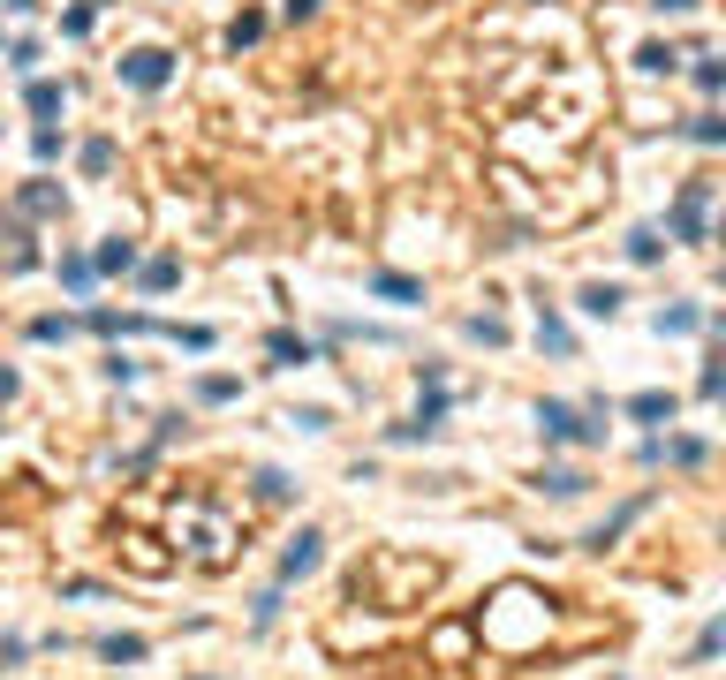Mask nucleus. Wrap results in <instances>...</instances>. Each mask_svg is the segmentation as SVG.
I'll return each instance as SVG.
<instances>
[{"label":"nucleus","instance_id":"nucleus-37","mask_svg":"<svg viewBox=\"0 0 726 680\" xmlns=\"http://www.w3.org/2000/svg\"><path fill=\"white\" fill-rule=\"evenodd\" d=\"M318 8H326V0H280V16H288V23H303V16H318Z\"/></svg>","mask_w":726,"mask_h":680},{"label":"nucleus","instance_id":"nucleus-39","mask_svg":"<svg viewBox=\"0 0 726 680\" xmlns=\"http://www.w3.org/2000/svg\"><path fill=\"white\" fill-rule=\"evenodd\" d=\"M8 8H16V16H38V0H8Z\"/></svg>","mask_w":726,"mask_h":680},{"label":"nucleus","instance_id":"nucleus-25","mask_svg":"<svg viewBox=\"0 0 726 680\" xmlns=\"http://www.w3.org/2000/svg\"><path fill=\"white\" fill-rule=\"evenodd\" d=\"M658 250H666L658 227H628V257H636V265H658Z\"/></svg>","mask_w":726,"mask_h":680},{"label":"nucleus","instance_id":"nucleus-38","mask_svg":"<svg viewBox=\"0 0 726 680\" xmlns=\"http://www.w3.org/2000/svg\"><path fill=\"white\" fill-rule=\"evenodd\" d=\"M651 8H658V16H689L696 0H651Z\"/></svg>","mask_w":726,"mask_h":680},{"label":"nucleus","instance_id":"nucleus-29","mask_svg":"<svg viewBox=\"0 0 726 680\" xmlns=\"http://www.w3.org/2000/svg\"><path fill=\"white\" fill-rule=\"evenodd\" d=\"M636 61H643V68H651V76H674V68H681V53H674V46H643V53H636Z\"/></svg>","mask_w":726,"mask_h":680},{"label":"nucleus","instance_id":"nucleus-12","mask_svg":"<svg viewBox=\"0 0 726 680\" xmlns=\"http://www.w3.org/2000/svg\"><path fill=\"white\" fill-rule=\"evenodd\" d=\"M575 303H583V318H621L628 295L613 288V280H583V295H575Z\"/></svg>","mask_w":726,"mask_h":680},{"label":"nucleus","instance_id":"nucleus-9","mask_svg":"<svg viewBox=\"0 0 726 680\" xmlns=\"http://www.w3.org/2000/svg\"><path fill=\"white\" fill-rule=\"evenodd\" d=\"M16 204H23V212H31V220H61V212H69V197H61V182H23V189H16Z\"/></svg>","mask_w":726,"mask_h":680},{"label":"nucleus","instance_id":"nucleus-2","mask_svg":"<svg viewBox=\"0 0 726 680\" xmlns=\"http://www.w3.org/2000/svg\"><path fill=\"white\" fill-rule=\"evenodd\" d=\"M605 393H590L583 408L575 401H537V431H545V446H598L605 439Z\"/></svg>","mask_w":726,"mask_h":680},{"label":"nucleus","instance_id":"nucleus-35","mask_svg":"<svg viewBox=\"0 0 726 680\" xmlns=\"http://www.w3.org/2000/svg\"><path fill=\"white\" fill-rule=\"evenodd\" d=\"M469 340H484V348H500V340H507V325H500V318H469Z\"/></svg>","mask_w":726,"mask_h":680},{"label":"nucleus","instance_id":"nucleus-4","mask_svg":"<svg viewBox=\"0 0 726 680\" xmlns=\"http://www.w3.org/2000/svg\"><path fill=\"white\" fill-rule=\"evenodd\" d=\"M121 84H129V91H144V99H152V91H167V84H174V53H159V46L121 53Z\"/></svg>","mask_w":726,"mask_h":680},{"label":"nucleus","instance_id":"nucleus-24","mask_svg":"<svg viewBox=\"0 0 726 680\" xmlns=\"http://www.w3.org/2000/svg\"><path fill=\"white\" fill-rule=\"evenodd\" d=\"M31 159H38V167L61 159V129H53V121H38V129H31Z\"/></svg>","mask_w":726,"mask_h":680},{"label":"nucleus","instance_id":"nucleus-36","mask_svg":"<svg viewBox=\"0 0 726 680\" xmlns=\"http://www.w3.org/2000/svg\"><path fill=\"white\" fill-rule=\"evenodd\" d=\"M250 612H258V628H273V620H280V590H258V605H250Z\"/></svg>","mask_w":726,"mask_h":680},{"label":"nucleus","instance_id":"nucleus-11","mask_svg":"<svg viewBox=\"0 0 726 680\" xmlns=\"http://www.w3.org/2000/svg\"><path fill=\"white\" fill-rule=\"evenodd\" d=\"M363 295H379V303H424V280H409V272H371Z\"/></svg>","mask_w":726,"mask_h":680},{"label":"nucleus","instance_id":"nucleus-10","mask_svg":"<svg viewBox=\"0 0 726 680\" xmlns=\"http://www.w3.org/2000/svg\"><path fill=\"white\" fill-rule=\"evenodd\" d=\"M636 514H651V492H636V499H628V507H621V514H605V522H598V529H590V537H583V544H590V552H605V544H621V529H628V522H636Z\"/></svg>","mask_w":726,"mask_h":680},{"label":"nucleus","instance_id":"nucleus-17","mask_svg":"<svg viewBox=\"0 0 726 680\" xmlns=\"http://www.w3.org/2000/svg\"><path fill=\"white\" fill-rule=\"evenodd\" d=\"M704 454H711V446L689 439V431H681V439H658V461H674V469H704Z\"/></svg>","mask_w":726,"mask_h":680},{"label":"nucleus","instance_id":"nucleus-27","mask_svg":"<svg viewBox=\"0 0 726 680\" xmlns=\"http://www.w3.org/2000/svg\"><path fill=\"white\" fill-rule=\"evenodd\" d=\"M91 23H99V0H76L69 16H61V31H69V38H91Z\"/></svg>","mask_w":726,"mask_h":680},{"label":"nucleus","instance_id":"nucleus-1","mask_svg":"<svg viewBox=\"0 0 726 680\" xmlns=\"http://www.w3.org/2000/svg\"><path fill=\"white\" fill-rule=\"evenodd\" d=\"M371 590V605L401 612V605H424V597L439 590V560H424V552H394V544H379L371 560L356 567V597Z\"/></svg>","mask_w":726,"mask_h":680},{"label":"nucleus","instance_id":"nucleus-20","mask_svg":"<svg viewBox=\"0 0 726 680\" xmlns=\"http://www.w3.org/2000/svg\"><path fill=\"white\" fill-rule=\"evenodd\" d=\"M144 650H152L144 635H106V643H99V658H106V665H137Z\"/></svg>","mask_w":726,"mask_h":680},{"label":"nucleus","instance_id":"nucleus-8","mask_svg":"<svg viewBox=\"0 0 726 680\" xmlns=\"http://www.w3.org/2000/svg\"><path fill=\"white\" fill-rule=\"evenodd\" d=\"M265 356H273V371H303V363H318V340H303V333H273V340H265Z\"/></svg>","mask_w":726,"mask_h":680},{"label":"nucleus","instance_id":"nucleus-18","mask_svg":"<svg viewBox=\"0 0 726 680\" xmlns=\"http://www.w3.org/2000/svg\"><path fill=\"white\" fill-rule=\"evenodd\" d=\"M23 106H31L38 121H53L61 114V84H53V76H31V84H23Z\"/></svg>","mask_w":726,"mask_h":680},{"label":"nucleus","instance_id":"nucleus-3","mask_svg":"<svg viewBox=\"0 0 726 680\" xmlns=\"http://www.w3.org/2000/svg\"><path fill=\"white\" fill-rule=\"evenodd\" d=\"M666 235L674 242H711V182H689L666 212Z\"/></svg>","mask_w":726,"mask_h":680},{"label":"nucleus","instance_id":"nucleus-33","mask_svg":"<svg viewBox=\"0 0 726 680\" xmlns=\"http://www.w3.org/2000/svg\"><path fill=\"white\" fill-rule=\"evenodd\" d=\"M696 393H704V401H719V393H726V363H704V371H696Z\"/></svg>","mask_w":726,"mask_h":680},{"label":"nucleus","instance_id":"nucleus-22","mask_svg":"<svg viewBox=\"0 0 726 680\" xmlns=\"http://www.w3.org/2000/svg\"><path fill=\"white\" fill-rule=\"evenodd\" d=\"M681 136H689V144H704V152H719V144H726V121H719V114H689V129H681Z\"/></svg>","mask_w":726,"mask_h":680},{"label":"nucleus","instance_id":"nucleus-21","mask_svg":"<svg viewBox=\"0 0 726 680\" xmlns=\"http://www.w3.org/2000/svg\"><path fill=\"white\" fill-rule=\"evenodd\" d=\"M235 393H242V378H227V371H205V378H197V401H205V408L235 401Z\"/></svg>","mask_w":726,"mask_h":680},{"label":"nucleus","instance_id":"nucleus-15","mask_svg":"<svg viewBox=\"0 0 726 680\" xmlns=\"http://www.w3.org/2000/svg\"><path fill=\"white\" fill-rule=\"evenodd\" d=\"M61 288H69V295H91V288H99V272H91L84 250H61Z\"/></svg>","mask_w":726,"mask_h":680},{"label":"nucleus","instance_id":"nucleus-5","mask_svg":"<svg viewBox=\"0 0 726 680\" xmlns=\"http://www.w3.org/2000/svg\"><path fill=\"white\" fill-rule=\"evenodd\" d=\"M318 567H326V537H318V529H295L288 552H280V582H303V575H318Z\"/></svg>","mask_w":726,"mask_h":680},{"label":"nucleus","instance_id":"nucleus-26","mask_svg":"<svg viewBox=\"0 0 726 680\" xmlns=\"http://www.w3.org/2000/svg\"><path fill=\"white\" fill-rule=\"evenodd\" d=\"M159 333H167V340H182L190 356H205V348H212V325H159Z\"/></svg>","mask_w":726,"mask_h":680},{"label":"nucleus","instance_id":"nucleus-13","mask_svg":"<svg viewBox=\"0 0 726 680\" xmlns=\"http://www.w3.org/2000/svg\"><path fill=\"white\" fill-rule=\"evenodd\" d=\"M91 272H137V242H129V235H106L99 250H91Z\"/></svg>","mask_w":726,"mask_h":680},{"label":"nucleus","instance_id":"nucleus-31","mask_svg":"<svg viewBox=\"0 0 726 680\" xmlns=\"http://www.w3.org/2000/svg\"><path fill=\"white\" fill-rule=\"evenodd\" d=\"M8 68H16V76H38V38H16V46H8Z\"/></svg>","mask_w":726,"mask_h":680},{"label":"nucleus","instance_id":"nucleus-28","mask_svg":"<svg viewBox=\"0 0 726 680\" xmlns=\"http://www.w3.org/2000/svg\"><path fill=\"white\" fill-rule=\"evenodd\" d=\"M84 174H114V136H91L84 144Z\"/></svg>","mask_w":726,"mask_h":680},{"label":"nucleus","instance_id":"nucleus-32","mask_svg":"<svg viewBox=\"0 0 726 680\" xmlns=\"http://www.w3.org/2000/svg\"><path fill=\"white\" fill-rule=\"evenodd\" d=\"M696 91H704V99H719V91H726V68H719V61H696Z\"/></svg>","mask_w":726,"mask_h":680},{"label":"nucleus","instance_id":"nucleus-6","mask_svg":"<svg viewBox=\"0 0 726 680\" xmlns=\"http://www.w3.org/2000/svg\"><path fill=\"white\" fill-rule=\"evenodd\" d=\"M651 325H658L666 340H689V333H711V310H704V303H666Z\"/></svg>","mask_w":726,"mask_h":680},{"label":"nucleus","instance_id":"nucleus-30","mask_svg":"<svg viewBox=\"0 0 726 680\" xmlns=\"http://www.w3.org/2000/svg\"><path fill=\"white\" fill-rule=\"evenodd\" d=\"M250 484H258V499H295V484H288V476H280V469H258V476H250Z\"/></svg>","mask_w":726,"mask_h":680},{"label":"nucleus","instance_id":"nucleus-19","mask_svg":"<svg viewBox=\"0 0 726 680\" xmlns=\"http://www.w3.org/2000/svg\"><path fill=\"white\" fill-rule=\"evenodd\" d=\"M537 492H553V499H583V492H590V476H583V469H545V476H537Z\"/></svg>","mask_w":726,"mask_h":680},{"label":"nucleus","instance_id":"nucleus-34","mask_svg":"<svg viewBox=\"0 0 726 680\" xmlns=\"http://www.w3.org/2000/svg\"><path fill=\"white\" fill-rule=\"evenodd\" d=\"M76 318H31V340H69Z\"/></svg>","mask_w":726,"mask_h":680},{"label":"nucleus","instance_id":"nucleus-7","mask_svg":"<svg viewBox=\"0 0 726 680\" xmlns=\"http://www.w3.org/2000/svg\"><path fill=\"white\" fill-rule=\"evenodd\" d=\"M628 416H636V424H674L681 401H674L666 386H643V393H628Z\"/></svg>","mask_w":726,"mask_h":680},{"label":"nucleus","instance_id":"nucleus-14","mask_svg":"<svg viewBox=\"0 0 726 680\" xmlns=\"http://www.w3.org/2000/svg\"><path fill=\"white\" fill-rule=\"evenodd\" d=\"M537 348H545V356H560V363L575 356V333H568V325H560L545 303H537Z\"/></svg>","mask_w":726,"mask_h":680},{"label":"nucleus","instance_id":"nucleus-16","mask_svg":"<svg viewBox=\"0 0 726 680\" xmlns=\"http://www.w3.org/2000/svg\"><path fill=\"white\" fill-rule=\"evenodd\" d=\"M137 280H144V295H167L174 280H182V265H174V257H137Z\"/></svg>","mask_w":726,"mask_h":680},{"label":"nucleus","instance_id":"nucleus-23","mask_svg":"<svg viewBox=\"0 0 726 680\" xmlns=\"http://www.w3.org/2000/svg\"><path fill=\"white\" fill-rule=\"evenodd\" d=\"M258 38H265V16H258V8H242V16L227 23V46H235V53H242V46H258Z\"/></svg>","mask_w":726,"mask_h":680}]
</instances>
